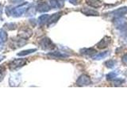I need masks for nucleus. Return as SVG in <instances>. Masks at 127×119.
Returning <instances> with one entry per match:
<instances>
[{
	"mask_svg": "<svg viewBox=\"0 0 127 119\" xmlns=\"http://www.w3.org/2000/svg\"><path fill=\"white\" fill-rule=\"evenodd\" d=\"M91 79L89 76H87V75H82L79 77V79H77L76 83L78 86L80 87H84V86H88L91 84Z\"/></svg>",
	"mask_w": 127,
	"mask_h": 119,
	"instance_id": "1",
	"label": "nucleus"
},
{
	"mask_svg": "<svg viewBox=\"0 0 127 119\" xmlns=\"http://www.w3.org/2000/svg\"><path fill=\"white\" fill-rule=\"evenodd\" d=\"M111 14L116 18H121L123 15L127 14V6H123L121 8H118V9L114 10Z\"/></svg>",
	"mask_w": 127,
	"mask_h": 119,
	"instance_id": "2",
	"label": "nucleus"
},
{
	"mask_svg": "<svg viewBox=\"0 0 127 119\" xmlns=\"http://www.w3.org/2000/svg\"><path fill=\"white\" fill-rule=\"evenodd\" d=\"M110 42V37H105L98 43L97 46H98V48H99V49H105V48H106L109 45Z\"/></svg>",
	"mask_w": 127,
	"mask_h": 119,
	"instance_id": "3",
	"label": "nucleus"
},
{
	"mask_svg": "<svg viewBox=\"0 0 127 119\" xmlns=\"http://www.w3.org/2000/svg\"><path fill=\"white\" fill-rule=\"evenodd\" d=\"M81 12L86 15H91V16H98V13L96 10L91 9L89 7H83L81 10Z\"/></svg>",
	"mask_w": 127,
	"mask_h": 119,
	"instance_id": "4",
	"label": "nucleus"
},
{
	"mask_svg": "<svg viewBox=\"0 0 127 119\" xmlns=\"http://www.w3.org/2000/svg\"><path fill=\"white\" fill-rule=\"evenodd\" d=\"M87 4H88L89 6H91V7L97 8V7L101 6L102 5V2L100 0H87Z\"/></svg>",
	"mask_w": 127,
	"mask_h": 119,
	"instance_id": "5",
	"label": "nucleus"
},
{
	"mask_svg": "<svg viewBox=\"0 0 127 119\" xmlns=\"http://www.w3.org/2000/svg\"><path fill=\"white\" fill-rule=\"evenodd\" d=\"M80 53L83 55H88L91 56L95 53H96V50H95L93 49H83L80 50Z\"/></svg>",
	"mask_w": 127,
	"mask_h": 119,
	"instance_id": "6",
	"label": "nucleus"
},
{
	"mask_svg": "<svg viewBox=\"0 0 127 119\" xmlns=\"http://www.w3.org/2000/svg\"><path fill=\"white\" fill-rule=\"evenodd\" d=\"M108 55H109V52H103V53H100L97 54L96 56H95V57H93V59L94 60H101V59L106 57Z\"/></svg>",
	"mask_w": 127,
	"mask_h": 119,
	"instance_id": "7",
	"label": "nucleus"
},
{
	"mask_svg": "<svg viewBox=\"0 0 127 119\" xmlns=\"http://www.w3.org/2000/svg\"><path fill=\"white\" fill-rule=\"evenodd\" d=\"M116 61L114 60H107L106 63H105V65L109 67V68H113V67H114L115 64H116Z\"/></svg>",
	"mask_w": 127,
	"mask_h": 119,
	"instance_id": "8",
	"label": "nucleus"
},
{
	"mask_svg": "<svg viewBox=\"0 0 127 119\" xmlns=\"http://www.w3.org/2000/svg\"><path fill=\"white\" fill-rule=\"evenodd\" d=\"M118 72H116V71H111V72H110L108 75H106V78L107 79H110V80H112V79H115L117 77L118 75Z\"/></svg>",
	"mask_w": 127,
	"mask_h": 119,
	"instance_id": "9",
	"label": "nucleus"
},
{
	"mask_svg": "<svg viewBox=\"0 0 127 119\" xmlns=\"http://www.w3.org/2000/svg\"><path fill=\"white\" fill-rule=\"evenodd\" d=\"M51 6L53 7H58L59 6V2L57 0H51L50 1Z\"/></svg>",
	"mask_w": 127,
	"mask_h": 119,
	"instance_id": "10",
	"label": "nucleus"
},
{
	"mask_svg": "<svg viewBox=\"0 0 127 119\" xmlns=\"http://www.w3.org/2000/svg\"><path fill=\"white\" fill-rule=\"evenodd\" d=\"M122 60L123 63H124L125 65L127 66V54H126V55L123 56V57H122Z\"/></svg>",
	"mask_w": 127,
	"mask_h": 119,
	"instance_id": "11",
	"label": "nucleus"
},
{
	"mask_svg": "<svg viewBox=\"0 0 127 119\" xmlns=\"http://www.w3.org/2000/svg\"><path fill=\"white\" fill-rule=\"evenodd\" d=\"M122 83H123V80H122V79H117V80L114 81V84L117 86H119V85H121Z\"/></svg>",
	"mask_w": 127,
	"mask_h": 119,
	"instance_id": "12",
	"label": "nucleus"
},
{
	"mask_svg": "<svg viewBox=\"0 0 127 119\" xmlns=\"http://www.w3.org/2000/svg\"><path fill=\"white\" fill-rule=\"evenodd\" d=\"M68 1L71 2V3H73V4H75V2H76V0H68Z\"/></svg>",
	"mask_w": 127,
	"mask_h": 119,
	"instance_id": "13",
	"label": "nucleus"
}]
</instances>
